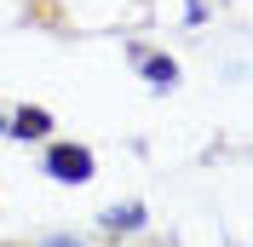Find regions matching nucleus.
Here are the masks:
<instances>
[{"mask_svg":"<svg viewBox=\"0 0 253 247\" xmlns=\"http://www.w3.org/2000/svg\"><path fill=\"white\" fill-rule=\"evenodd\" d=\"M132 58L144 63V81H150L156 92H161V86H178V63H173V58H150L144 46H132Z\"/></svg>","mask_w":253,"mask_h":247,"instance_id":"obj_3","label":"nucleus"},{"mask_svg":"<svg viewBox=\"0 0 253 247\" xmlns=\"http://www.w3.org/2000/svg\"><path fill=\"white\" fill-rule=\"evenodd\" d=\"M0 138H6V121H0Z\"/></svg>","mask_w":253,"mask_h":247,"instance_id":"obj_6","label":"nucleus"},{"mask_svg":"<svg viewBox=\"0 0 253 247\" xmlns=\"http://www.w3.org/2000/svg\"><path fill=\"white\" fill-rule=\"evenodd\" d=\"M144 224V207H110L104 213V230H138Z\"/></svg>","mask_w":253,"mask_h":247,"instance_id":"obj_4","label":"nucleus"},{"mask_svg":"<svg viewBox=\"0 0 253 247\" xmlns=\"http://www.w3.org/2000/svg\"><path fill=\"white\" fill-rule=\"evenodd\" d=\"M46 247H81V242H75V236H52Z\"/></svg>","mask_w":253,"mask_h":247,"instance_id":"obj_5","label":"nucleus"},{"mask_svg":"<svg viewBox=\"0 0 253 247\" xmlns=\"http://www.w3.org/2000/svg\"><path fill=\"white\" fill-rule=\"evenodd\" d=\"M46 178H58V184H86V178H92V150H86V144H52L46 150Z\"/></svg>","mask_w":253,"mask_h":247,"instance_id":"obj_1","label":"nucleus"},{"mask_svg":"<svg viewBox=\"0 0 253 247\" xmlns=\"http://www.w3.org/2000/svg\"><path fill=\"white\" fill-rule=\"evenodd\" d=\"M46 132H52V115L41 104H23L12 121H6V138H23V144H29V138H46Z\"/></svg>","mask_w":253,"mask_h":247,"instance_id":"obj_2","label":"nucleus"}]
</instances>
